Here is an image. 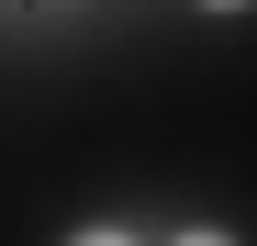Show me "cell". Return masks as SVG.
Instances as JSON below:
<instances>
[{"label":"cell","mask_w":257,"mask_h":246,"mask_svg":"<svg viewBox=\"0 0 257 246\" xmlns=\"http://www.w3.org/2000/svg\"><path fill=\"white\" fill-rule=\"evenodd\" d=\"M212 12H246V0H212Z\"/></svg>","instance_id":"cell-3"},{"label":"cell","mask_w":257,"mask_h":246,"mask_svg":"<svg viewBox=\"0 0 257 246\" xmlns=\"http://www.w3.org/2000/svg\"><path fill=\"white\" fill-rule=\"evenodd\" d=\"M179 246H224V235H179Z\"/></svg>","instance_id":"cell-2"},{"label":"cell","mask_w":257,"mask_h":246,"mask_svg":"<svg viewBox=\"0 0 257 246\" xmlns=\"http://www.w3.org/2000/svg\"><path fill=\"white\" fill-rule=\"evenodd\" d=\"M78 246H135V235H78Z\"/></svg>","instance_id":"cell-1"}]
</instances>
